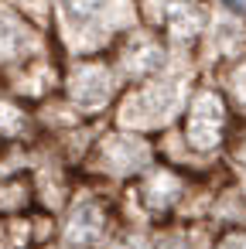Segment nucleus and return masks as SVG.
Wrapping results in <instances>:
<instances>
[{
    "label": "nucleus",
    "instance_id": "39448f33",
    "mask_svg": "<svg viewBox=\"0 0 246 249\" xmlns=\"http://www.w3.org/2000/svg\"><path fill=\"white\" fill-rule=\"evenodd\" d=\"M154 164H157V143L151 137L120 126L103 130L86 157V171H93L96 181H137Z\"/></svg>",
    "mask_w": 246,
    "mask_h": 249
},
{
    "label": "nucleus",
    "instance_id": "7ed1b4c3",
    "mask_svg": "<svg viewBox=\"0 0 246 249\" xmlns=\"http://www.w3.org/2000/svg\"><path fill=\"white\" fill-rule=\"evenodd\" d=\"M123 82L110 62V55L103 58H76L65 65V79H62V99L76 109V116L82 123H93L106 113L116 109L120 96H123Z\"/></svg>",
    "mask_w": 246,
    "mask_h": 249
},
{
    "label": "nucleus",
    "instance_id": "423d86ee",
    "mask_svg": "<svg viewBox=\"0 0 246 249\" xmlns=\"http://www.w3.org/2000/svg\"><path fill=\"white\" fill-rule=\"evenodd\" d=\"M195 184L191 178L168 160H157L147 174H140L130 184V195L137 201V212L144 215V222H161V229L185 212V201L191 198Z\"/></svg>",
    "mask_w": 246,
    "mask_h": 249
},
{
    "label": "nucleus",
    "instance_id": "ddd939ff",
    "mask_svg": "<svg viewBox=\"0 0 246 249\" xmlns=\"http://www.w3.org/2000/svg\"><path fill=\"white\" fill-rule=\"evenodd\" d=\"M208 249H246V229H243V225L222 229V232L208 242Z\"/></svg>",
    "mask_w": 246,
    "mask_h": 249
},
{
    "label": "nucleus",
    "instance_id": "f8f14e48",
    "mask_svg": "<svg viewBox=\"0 0 246 249\" xmlns=\"http://www.w3.org/2000/svg\"><path fill=\"white\" fill-rule=\"evenodd\" d=\"M226 154H229V164L246 174V126L232 130V137H229V143H226Z\"/></svg>",
    "mask_w": 246,
    "mask_h": 249
},
{
    "label": "nucleus",
    "instance_id": "6e6552de",
    "mask_svg": "<svg viewBox=\"0 0 246 249\" xmlns=\"http://www.w3.org/2000/svg\"><path fill=\"white\" fill-rule=\"evenodd\" d=\"M48 52V35L21 14V7H0V79Z\"/></svg>",
    "mask_w": 246,
    "mask_h": 249
},
{
    "label": "nucleus",
    "instance_id": "f03ea898",
    "mask_svg": "<svg viewBox=\"0 0 246 249\" xmlns=\"http://www.w3.org/2000/svg\"><path fill=\"white\" fill-rule=\"evenodd\" d=\"M178 126V137L191 157H215L226 150L232 137V106L226 103L219 86L195 82Z\"/></svg>",
    "mask_w": 246,
    "mask_h": 249
},
{
    "label": "nucleus",
    "instance_id": "9b49d317",
    "mask_svg": "<svg viewBox=\"0 0 246 249\" xmlns=\"http://www.w3.org/2000/svg\"><path fill=\"white\" fill-rule=\"evenodd\" d=\"M151 249H198L191 242V232L185 225H164L154 232V246Z\"/></svg>",
    "mask_w": 246,
    "mask_h": 249
},
{
    "label": "nucleus",
    "instance_id": "20e7f679",
    "mask_svg": "<svg viewBox=\"0 0 246 249\" xmlns=\"http://www.w3.org/2000/svg\"><path fill=\"white\" fill-rule=\"evenodd\" d=\"M116 208L99 188H76L55 218L58 249H103L116 232Z\"/></svg>",
    "mask_w": 246,
    "mask_h": 249
},
{
    "label": "nucleus",
    "instance_id": "0eeeda50",
    "mask_svg": "<svg viewBox=\"0 0 246 249\" xmlns=\"http://www.w3.org/2000/svg\"><path fill=\"white\" fill-rule=\"evenodd\" d=\"M110 62H113L120 82L130 89V86H140V82H151V79L171 72L174 69V52L168 48V41L157 31L137 24L133 31H127L113 45Z\"/></svg>",
    "mask_w": 246,
    "mask_h": 249
},
{
    "label": "nucleus",
    "instance_id": "9d476101",
    "mask_svg": "<svg viewBox=\"0 0 246 249\" xmlns=\"http://www.w3.org/2000/svg\"><path fill=\"white\" fill-rule=\"evenodd\" d=\"M219 89H222L226 103H229L236 113H243V116H246V55L226 65V79H222V86H219Z\"/></svg>",
    "mask_w": 246,
    "mask_h": 249
},
{
    "label": "nucleus",
    "instance_id": "f257e3e1",
    "mask_svg": "<svg viewBox=\"0 0 246 249\" xmlns=\"http://www.w3.org/2000/svg\"><path fill=\"white\" fill-rule=\"evenodd\" d=\"M191 89H195L191 72H181L174 65L171 72H164L151 82L123 89V96L113 109V120H116L120 130H130V133H140V137L164 133L168 126H174L181 120Z\"/></svg>",
    "mask_w": 246,
    "mask_h": 249
},
{
    "label": "nucleus",
    "instance_id": "1a4fd4ad",
    "mask_svg": "<svg viewBox=\"0 0 246 249\" xmlns=\"http://www.w3.org/2000/svg\"><path fill=\"white\" fill-rule=\"evenodd\" d=\"M38 137L41 126L35 106H28L24 99L0 86V147H31L38 143Z\"/></svg>",
    "mask_w": 246,
    "mask_h": 249
}]
</instances>
